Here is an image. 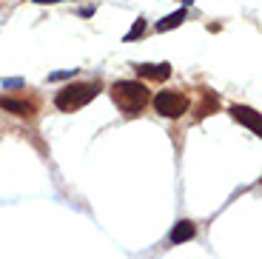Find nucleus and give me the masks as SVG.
<instances>
[{"label":"nucleus","instance_id":"1","mask_svg":"<svg viewBox=\"0 0 262 259\" xmlns=\"http://www.w3.org/2000/svg\"><path fill=\"white\" fill-rule=\"evenodd\" d=\"M112 100L125 117H134L148 105L151 91L145 89L140 80H117V83L112 85Z\"/></svg>","mask_w":262,"mask_h":259},{"label":"nucleus","instance_id":"2","mask_svg":"<svg viewBox=\"0 0 262 259\" xmlns=\"http://www.w3.org/2000/svg\"><path fill=\"white\" fill-rule=\"evenodd\" d=\"M100 94V83H69L54 94V105L60 111H77L89 105Z\"/></svg>","mask_w":262,"mask_h":259},{"label":"nucleus","instance_id":"3","mask_svg":"<svg viewBox=\"0 0 262 259\" xmlns=\"http://www.w3.org/2000/svg\"><path fill=\"white\" fill-rule=\"evenodd\" d=\"M154 109L160 117H168V120H177L188 111V97L180 94V91H160L154 97Z\"/></svg>","mask_w":262,"mask_h":259},{"label":"nucleus","instance_id":"4","mask_svg":"<svg viewBox=\"0 0 262 259\" xmlns=\"http://www.w3.org/2000/svg\"><path fill=\"white\" fill-rule=\"evenodd\" d=\"M0 109L14 117H26V120H32L37 114V105L32 100H20V97H0Z\"/></svg>","mask_w":262,"mask_h":259},{"label":"nucleus","instance_id":"5","mask_svg":"<svg viewBox=\"0 0 262 259\" xmlns=\"http://www.w3.org/2000/svg\"><path fill=\"white\" fill-rule=\"evenodd\" d=\"M231 117L236 123H243L245 128H251L254 134H262V123H259V111L248 109V105H231Z\"/></svg>","mask_w":262,"mask_h":259},{"label":"nucleus","instance_id":"6","mask_svg":"<svg viewBox=\"0 0 262 259\" xmlns=\"http://www.w3.org/2000/svg\"><path fill=\"white\" fill-rule=\"evenodd\" d=\"M134 72H137V77H143V80H168L171 77V66L168 63H137Z\"/></svg>","mask_w":262,"mask_h":259},{"label":"nucleus","instance_id":"7","mask_svg":"<svg viewBox=\"0 0 262 259\" xmlns=\"http://www.w3.org/2000/svg\"><path fill=\"white\" fill-rule=\"evenodd\" d=\"M194 233H196V225H194V222H191V220H180L177 225L171 228L168 242H171V245H183V242L194 240Z\"/></svg>","mask_w":262,"mask_h":259},{"label":"nucleus","instance_id":"8","mask_svg":"<svg viewBox=\"0 0 262 259\" xmlns=\"http://www.w3.org/2000/svg\"><path fill=\"white\" fill-rule=\"evenodd\" d=\"M183 20H185V9H177V12H171L168 17L160 20L157 29H160V32H171V29H177L180 23H183Z\"/></svg>","mask_w":262,"mask_h":259},{"label":"nucleus","instance_id":"9","mask_svg":"<svg viewBox=\"0 0 262 259\" xmlns=\"http://www.w3.org/2000/svg\"><path fill=\"white\" fill-rule=\"evenodd\" d=\"M143 32H145V20L140 17V20H134V26H131V32H125V43H131V40H137V37H143Z\"/></svg>","mask_w":262,"mask_h":259},{"label":"nucleus","instance_id":"10","mask_svg":"<svg viewBox=\"0 0 262 259\" xmlns=\"http://www.w3.org/2000/svg\"><path fill=\"white\" fill-rule=\"evenodd\" d=\"M34 3H40V6H46V3H63V0H34Z\"/></svg>","mask_w":262,"mask_h":259},{"label":"nucleus","instance_id":"11","mask_svg":"<svg viewBox=\"0 0 262 259\" xmlns=\"http://www.w3.org/2000/svg\"><path fill=\"white\" fill-rule=\"evenodd\" d=\"M183 3H185V6H188V3H194V0H183Z\"/></svg>","mask_w":262,"mask_h":259}]
</instances>
